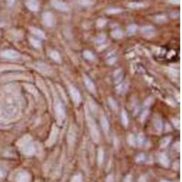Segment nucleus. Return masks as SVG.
Listing matches in <instances>:
<instances>
[{"mask_svg": "<svg viewBox=\"0 0 182 182\" xmlns=\"http://www.w3.org/2000/svg\"><path fill=\"white\" fill-rule=\"evenodd\" d=\"M14 2H15V0H8V3L10 4V5H12Z\"/></svg>", "mask_w": 182, "mask_h": 182, "instance_id": "obj_40", "label": "nucleus"}, {"mask_svg": "<svg viewBox=\"0 0 182 182\" xmlns=\"http://www.w3.org/2000/svg\"><path fill=\"white\" fill-rule=\"evenodd\" d=\"M50 57H51V58L54 59L55 61H57V62H60V60H61L60 55L58 54V52H57V51H51V52H50Z\"/></svg>", "mask_w": 182, "mask_h": 182, "instance_id": "obj_18", "label": "nucleus"}, {"mask_svg": "<svg viewBox=\"0 0 182 182\" xmlns=\"http://www.w3.org/2000/svg\"><path fill=\"white\" fill-rule=\"evenodd\" d=\"M68 141L69 143V145H72V144L74 143L75 141V130L74 128L71 127L70 129H69V131H68Z\"/></svg>", "mask_w": 182, "mask_h": 182, "instance_id": "obj_15", "label": "nucleus"}, {"mask_svg": "<svg viewBox=\"0 0 182 182\" xmlns=\"http://www.w3.org/2000/svg\"><path fill=\"white\" fill-rule=\"evenodd\" d=\"M106 182H113V176L112 175H109L108 178H107V180Z\"/></svg>", "mask_w": 182, "mask_h": 182, "instance_id": "obj_36", "label": "nucleus"}, {"mask_svg": "<svg viewBox=\"0 0 182 182\" xmlns=\"http://www.w3.org/2000/svg\"><path fill=\"white\" fill-rule=\"evenodd\" d=\"M128 31L129 34H134V32L136 31V26H131L128 28Z\"/></svg>", "mask_w": 182, "mask_h": 182, "instance_id": "obj_30", "label": "nucleus"}, {"mask_svg": "<svg viewBox=\"0 0 182 182\" xmlns=\"http://www.w3.org/2000/svg\"><path fill=\"white\" fill-rule=\"evenodd\" d=\"M161 182H169V181H167V180H162Z\"/></svg>", "mask_w": 182, "mask_h": 182, "instance_id": "obj_41", "label": "nucleus"}, {"mask_svg": "<svg viewBox=\"0 0 182 182\" xmlns=\"http://www.w3.org/2000/svg\"><path fill=\"white\" fill-rule=\"evenodd\" d=\"M147 181V179H146V177H144V176H142L140 179H139V180H138V182H146Z\"/></svg>", "mask_w": 182, "mask_h": 182, "instance_id": "obj_37", "label": "nucleus"}, {"mask_svg": "<svg viewBox=\"0 0 182 182\" xmlns=\"http://www.w3.org/2000/svg\"><path fill=\"white\" fill-rule=\"evenodd\" d=\"M30 43L36 48H39L41 46V43H40L39 40H36V39H34V38H30Z\"/></svg>", "mask_w": 182, "mask_h": 182, "instance_id": "obj_24", "label": "nucleus"}, {"mask_svg": "<svg viewBox=\"0 0 182 182\" xmlns=\"http://www.w3.org/2000/svg\"><path fill=\"white\" fill-rule=\"evenodd\" d=\"M128 142L129 145L135 146L136 145V138H135L133 135H129L128 138Z\"/></svg>", "mask_w": 182, "mask_h": 182, "instance_id": "obj_26", "label": "nucleus"}, {"mask_svg": "<svg viewBox=\"0 0 182 182\" xmlns=\"http://www.w3.org/2000/svg\"><path fill=\"white\" fill-rule=\"evenodd\" d=\"M55 111H56V115H57L58 119L62 121L65 118V109L62 103L58 99H56L55 101Z\"/></svg>", "mask_w": 182, "mask_h": 182, "instance_id": "obj_2", "label": "nucleus"}, {"mask_svg": "<svg viewBox=\"0 0 182 182\" xmlns=\"http://www.w3.org/2000/svg\"><path fill=\"white\" fill-rule=\"evenodd\" d=\"M79 2L82 5H90L89 3H91V1H89V0H80Z\"/></svg>", "mask_w": 182, "mask_h": 182, "instance_id": "obj_35", "label": "nucleus"}, {"mask_svg": "<svg viewBox=\"0 0 182 182\" xmlns=\"http://www.w3.org/2000/svg\"><path fill=\"white\" fill-rule=\"evenodd\" d=\"M84 82L86 84V87L88 90H89L91 93H95L96 92V87H95V84L93 83V81L91 79L87 77V76H84Z\"/></svg>", "mask_w": 182, "mask_h": 182, "instance_id": "obj_9", "label": "nucleus"}, {"mask_svg": "<svg viewBox=\"0 0 182 182\" xmlns=\"http://www.w3.org/2000/svg\"><path fill=\"white\" fill-rule=\"evenodd\" d=\"M121 120H122V123L124 126H128V114L126 111H122V113H121Z\"/></svg>", "mask_w": 182, "mask_h": 182, "instance_id": "obj_19", "label": "nucleus"}, {"mask_svg": "<svg viewBox=\"0 0 182 182\" xmlns=\"http://www.w3.org/2000/svg\"><path fill=\"white\" fill-rule=\"evenodd\" d=\"M122 36H123V33L120 29H116L112 32V36H113L114 38H120V37H122Z\"/></svg>", "mask_w": 182, "mask_h": 182, "instance_id": "obj_23", "label": "nucleus"}, {"mask_svg": "<svg viewBox=\"0 0 182 182\" xmlns=\"http://www.w3.org/2000/svg\"><path fill=\"white\" fill-rule=\"evenodd\" d=\"M170 140V138H165L164 140H163V143H162V147H164V146H166L167 144H169V141Z\"/></svg>", "mask_w": 182, "mask_h": 182, "instance_id": "obj_34", "label": "nucleus"}, {"mask_svg": "<svg viewBox=\"0 0 182 182\" xmlns=\"http://www.w3.org/2000/svg\"><path fill=\"white\" fill-rule=\"evenodd\" d=\"M71 182H82V176L80 174L75 175L73 178H72Z\"/></svg>", "mask_w": 182, "mask_h": 182, "instance_id": "obj_28", "label": "nucleus"}, {"mask_svg": "<svg viewBox=\"0 0 182 182\" xmlns=\"http://www.w3.org/2000/svg\"><path fill=\"white\" fill-rule=\"evenodd\" d=\"M136 160H137L138 162H141V161H144V160H145V155H144V154H139V155L137 157Z\"/></svg>", "mask_w": 182, "mask_h": 182, "instance_id": "obj_29", "label": "nucleus"}, {"mask_svg": "<svg viewBox=\"0 0 182 182\" xmlns=\"http://www.w3.org/2000/svg\"><path fill=\"white\" fill-rule=\"evenodd\" d=\"M43 22L48 26H52L55 24L54 17L50 13H45L43 15Z\"/></svg>", "mask_w": 182, "mask_h": 182, "instance_id": "obj_7", "label": "nucleus"}, {"mask_svg": "<svg viewBox=\"0 0 182 182\" xmlns=\"http://www.w3.org/2000/svg\"><path fill=\"white\" fill-rule=\"evenodd\" d=\"M56 138H57V130H56V128H55V127H54V128H53V132H52V134H51V137H50V139L48 140V145H52V144L55 142V140H56Z\"/></svg>", "mask_w": 182, "mask_h": 182, "instance_id": "obj_21", "label": "nucleus"}, {"mask_svg": "<svg viewBox=\"0 0 182 182\" xmlns=\"http://www.w3.org/2000/svg\"><path fill=\"white\" fill-rule=\"evenodd\" d=\"M142 33L146 36H152L154 35V28L152 26H145L142 28Z\"/></svg>", "mask_w": 182, "mask_h": 182, "instance_id": "obj_14", "label": "nucleus"}, {"mask_svg": "<svg viewBox=\"0 0 182 182\" xmlns=\"http://www.w3.org/2000/svg\"><path fill=\"white\" fill-rule=\"evenodd\" d=\"M109 102L110 103V105H111V108H112V109H116V103H115V102H114L113 100H112L111 99H109Z\"/></svg>", "mask_w": 182, "mask_h": 182, "instance_id": "obj_33", "label": "nucleus"}, {"mask_svg": "<svg viewBox=\"0 0 182 182\" xmlns=\"http://www.w3.org/2000/svg\"><path fill=\"white\" fill-rule=\"evenodd\" d=\"M154 124H155V128L156 129L158 130V131H161L162 130V127H163V125H162V121L159 118H156L155 121H154Z\"/></svg>", "mask_w": 182, "mask_h": 182, "instance_id": "obj_17", "label": "nucleus"}, {"mask_svg": "<svg viewBox=\"0 0 182 182\" xmlns=\"http://www.w3.org/2000/svg\"><path fill=\"white\" fill-rule=\"evenodd\" d=\"M122 77H123V73L122 71L118 69V71H116L114 74V79H115V82L116 83H119L121 80H122Z\"/></svg>", "mask_w": 182, "mask_h": 182, "instance_id": "obj_16", "label": "nucleus"}, {"mask_svg": "<svg viewBox=\"0 0 182 182\" xmlns=\"http://www.w3.org/2000/svg\"><path fill=\"white\" fill-rule=\"evenodd\" d=\"M101 126H102V128H103L104 131L106 133H108L109 129V121L105 116H101Z\"/></svg>", "mask_w": 182, "mask_h": 182, "instance_id": "obj_12", "label": "nucleus"}, {"mask_svg": "<svg viewBox=\"0 0 182 182\" xmlns=\"http://www.w3.org/2000/svg\"><path fill=\"white\" fill-rule=\"evenodd\" d=\"M53 6L57 8V9H59V10H62V11H66L68 9V6L65 3L63 2H60V1H58V0H54L53 1Z\"/></svg>", "mask_w": 182, "mask_h": 182, "instance_id": "obj_10", "label": "nucleus"}, {"mask_svg": "<svg viewBox=\"0 0 182 182\" xmlns=\"http://www.w3.org/2000/svg\"><path fill=\"white\" fill-rule=\"evenodd\" d=\"M69 92H70V95H71L73 101L76 104H78L79 102L81 101V96H80V94H79L78 90L77 89V88H75L74 87H69Z\"/></svg>", "mask_w": 182, "mask_h": 182, "instance_id": "obj_4", "label": "nucleus"}, {"mask_svg": "<svg viewBox=\"0 0 182 182\" xmlns=\"http://www.w3.org/2000/svg\"><path fill=\"white\" fill-rule=\"evenodd\" d=\"M17 111V106L16 104L14 103L13 101H9L7 105V108H6V113L8 116H12L15 115Z\"/></svg>", "mask_w": 182, "mask_h": 182, "instance_id": "obj_6", "label": "nucleus"}, {"mask_svg": "<svg viewBox=\"0 0 182 182\" xmlns=\"http://www.w3.org/2000/svg\"><path fill=\"white\" fill-rule=\"evenodd\" d=\"M105 23H106L105 20H103V21H99V26H103L105 25Z\"/></svg>", "mask_w": 182, "mask_h": 182, "instance_id": "obj_38", "label": "nucleus"}, {"mask_svg": "<svg viewBox=\"0 0 182 182\" xmlns=\"http://www.w3.org/2000/svg\"><path fill=\"white\" fill-rule=\"evenodd\" d=\"M3 176H4L3 172L1 171V169H0V179H2V178H3Z\"/></svg>", "mask_w": 182, "mask_h": 182, "instance_id": "obj_39", "label": "nucleus"}, {"mask_svg": "<svg viewBox=\"0 0 182 182\" xmlns=\"http://www.w3.org/2000/svg\"><path fill=\"white\" fill-rule=\"evenodd\" d=\"M26 5L27 7L33 11H36L38 9V3H37L36 0H29V1H27Z\"/></svg>", "mask_w": 182, "mask_h": 182, "instance_id": "obj_13", "label": "nucleus"}, {"mask_svg": "<svg viewBox=\"0 0 182 182\" xmlns=\"http://www.w3.org/2000/svg\"><path fill=\"white\" fill-rule=\"evenodd\" d=\"M31 31H32V33H33L34 35H36V36H39V37H41V38H45V37H46L45 34H44L41 30H39V29L31 28Z\"/></svg>", "mask_w": 182, "mask_h": 182, "instance_id": "obj_20", "label": "nucleus"}, {"mask_svg": "<svg viewBox=\"0 0 182 182\" xmlns=\"http://www.w3.org/2000/svg\"><path fill=\"white\" fill-rule=\"evenodd\" d=\"M124 182H132V176L131 175H128L124 179Z\"/></svg>", "mask_w": 182, "mask_h": 182, "instance_id": "obj_31", "label": "nucleus"}, {"mask_svg": "<svg viewBox=\"0 0 182 182\" xmlns=\"http://www.w3.org/2000/svg\"><path fill=\"white\" fill-rule=\"evenodd\" d=\"M127 89H128V85L127 84H120V85L118 87V91L119 92V93H124V92H126L127 91Z\"/></svg>", "mask_w": 182, "mask_h": 182, "instance_id": "obj_25", "label": "nucleus"}, {"mask_svg": "<svg viewBox=\"0 0 182 182\" xmlns=\"http://www.w3.org/2000/svg\"><path fill=\"white\" fill-rule=\"evenodd\" d=\"M30 179V174L26 171H21L17 176V182H29Z\"/></svg>", "mask_w": 182, "mask_h": 182, "instance_id": "obj_5", "label": "nucleus"}, {"mask_svg": "<svg viewBox=\"0 0 182 182\" xmlns=\"http://www.w3.org/2000/svg\"><path fill=\"white\" fill-rule=\"evenodd\" d=\"M138 145H141V144L143 143L144 138H143V136H142V135H139V136L138 137Z\"/></svg>", "mask_w": 182, "mask_h": 182, "instance_id": "obj_32", "label": "nucleus"}, {"mask_svg": "<svg viewBox=\"0 0 182 182\" xmlns=\"http://www.w3.org/2000/svg\"><path fill=\"white\" fill-rule=\"evenodd\" d=\"M159 162L164 167H169V158L165 153H162L159 155Z\"/></svg>", "mask_w": 182, "mask_h": 182, "instance_id": "obj_11", "label": "nucleus"}, {"mask_svg": "<svg viewBox=\"0 0 182 182\" xmlns=\"http://www.w3.org/2000/svg\"><path fill=\"white\" fill-rule=\"evenodd\" d=\"M97 159H99V164H102L104 160V151L102 148L99 149V154H97Z\"/></svg>", "mask_w": 182, "mask_h": 182, "instance_id": "obj_22", "label": "nucleus"}, {"mask_svg": "<svg viewBox=\"0 0 182 182\" xmlns=\"http://www.w3.org/2000/svg\"><path fill=\"white\" fill-rule=\"evenodd\" d=\"M22 151L26 156L33 155V154L35 153V151H36L34 144L32 143L31 141L24 142V143H23V145H22Z\"/></svg>", "mask_w": 182, "mask_h": 182, "instance_id": "obj_3", "label": "nucleus"}, {"mask_svg": "<svg viewBox=\"0 0 182 182\" xmlns=\"http://www.w3.org/2000/svg\"><path fill=\"white\" fill-rule=\"evenodd\" d=\"M2 56L7 59H16L19 57V54L15 50H6L2 53Z\"/></svg>", "mask_w": 182, "mask_h": 182, "instance_id": "obj_8", "label": "nucleus"}, {"mask_svg": "<svg viewBox=\"0 0 182 182\" xmlns=\"http://www.w3.org/2000/svg\"><path fill=\"white\" fill-rule=\"evenodd\" d=\"M87 124H88V127H89V130L92 135V138L96 142H97L99 139V130L97 128V126L94 122V120H93V118L88 114H87Z\"/></svg>", "mask_w": 182, "mask_h": 182, "instance_id": "obj_1", "label": "nucleus"}, {"mask_svg": "<svg viewBox=\"0 0 182 182\" xmlns=\"http://www.w3.org/2000/svg\"><path fill=\"white\" fill-rule=\"evenodd\" d=\"M84 57L85 58H87V60H93L94 59V56L90 52V51H85L84 52Z\"/></svg>", "mask_w": 182, "mask_h": 182, "instance_id": "obj_27", "label": "nucleus"}]
</instances>
